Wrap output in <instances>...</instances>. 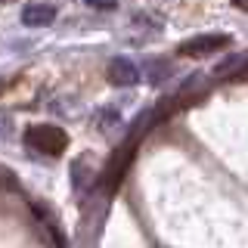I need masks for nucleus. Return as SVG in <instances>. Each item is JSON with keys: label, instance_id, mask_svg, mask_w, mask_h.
Here are the masks:
<instances>
[{"label": "nucleus", "instance_id": "3", "mask_svg": "<svg viewBox=\"0 0 248 248\" xmlns=\"http://www.w3.org/2000/svg\"><path fill=\"white\" fill-rule=\"evenodd\" d=\"M108 81L115 87H137L140 84V68L127 56H115L108 62Z\"/></svg>", "mask_w": 248, "mask_h": 248}, {"label": "nucleus", "instance_id": "1", "mask_svg": "<svg viewBox=\"0 0 248 248\" xmlns=\"http://www.w3.org/2000/svg\"><path fill=\"white\" fill-rule=\"evenodd\" d=\"M25 146L41 155H59L68 146V137H65V130L53 127V124H37V127L25 130Z\"/></svg>", "mask_w": 248, "mask_h": 248}, {"label": "nucleus", "instance_id": "5", "mask_svg": "<svg viewBox=\"0 0 248 248\" xmlns=\"http://www.w3.org/2000/svg\"><path fill=\"white\" fill-rule=\"evenodd\" d=\"M170 75H174V62L170 59H149L146 62V78H149V84H165V81H170Z\"/></svg>", "mask_w": 248, "mask_h": 248}, {"label": "nucleus", "instance_id": "2", "mask_svg": "<svg viewBox=\"0 0 248 248\" xmlns=\"http://www.w3.org/2000/svg\"><path fill=\"white\" fill-rule=\"evenodd\" d=\"M230 46V37L227 34H199V37H189V41L180 44V56H211V53H220Z\"/></svg>", "mask_w": 248, "mask_h": 248}, {"label": "nucleus", "instance_id": "7", "mask_svg": "<svg viewBox=\"0 0 248 248\" xmlns=\"http://www.w3.org/2000/svg\"><path fill=\"white\" fill-rule=\"evenodd\" d=\"M87 6H93V10H106V13H112V10H118V0H84Z\"/></svg>", "mask_w": 248, "mask_h": 248}, {"label": "nucleus", "instance_id": "8", "mask_svg": "<svg viewBox=\"0 0 248 248\" xmlns=\"http://www.w3.org/2000/svg\"><path fill=\"white\" fill-rule=\"evenodd\" d=\"M134 22H143V25H149V28H161V25H165L158 16H146V13H137V16H134Z\"/></svg>", "mask_w": 248, "mask_h": 248}, {"label": "nucleus", "instance_id": "6", "mask_svg": "<svg viewBox=\"0 0 248 248\" xmlns=\"http://www.w3.org/2000/svg\"><path fill=\"white\" fill-rule=\"evenodd\" d=\"M242 65H245V56H242V53H232L230 59H223L220 65H217V75H230V72L242 75Z\"/></svg>", "mask_w": 248, "mask_h": 248}, {"label": "nucleus", "instance_id": "9", "mask_svg": "<svg viewBox=\"0 0 248 248\" xmlns=\"http://www.w3.org/2000/svg\"><path fill=\"white\" fill-rule=\"evenodd\" d=\"M115 121H118V112H115V108H108L106 115L103 112L96 115V127H108V124H115Z\"/></svg>", "mask_w": 248, "mask_h": 248}, {"label": "nucleus", "instance_id": "4", "mask_svg": "<svg viewBox=\"0 0 248 248\" xmlns=\"http://www.w3.org/2000/svg\"><path fill=\"white\" fill-rule=\"evenodd\" d=\"M56 6L50 3H28L25 10H22V22H25L28 28H44V25H53L56 22Z\"/></svg>", "mask_w": 248, "mask_h": 248}]
</instances>
